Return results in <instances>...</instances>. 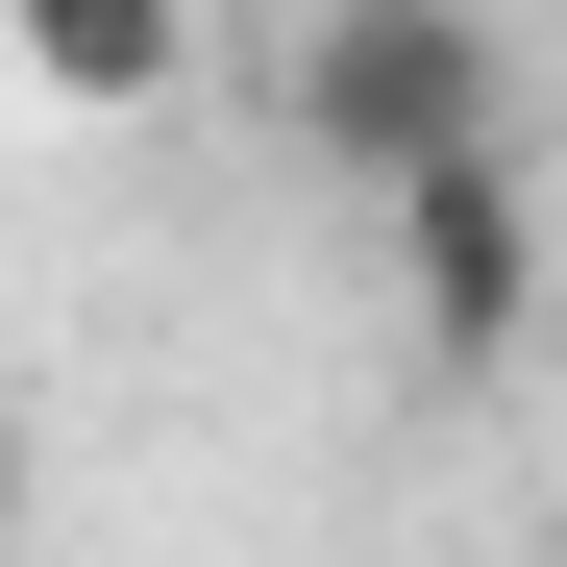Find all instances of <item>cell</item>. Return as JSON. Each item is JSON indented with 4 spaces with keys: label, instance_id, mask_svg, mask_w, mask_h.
I'll use <instances>...</instances> for the list:
<instances>
[{
    "label": "cell",
    "instance_id": "2",
    "mask_svg": "<svg viewBox=\"0 0 567 567\" xmlns=\"http://www.w3.org/2000/svg\"><path fill=\"white\" fill-rule=\"evenodd\" d=\"M370 247H395V297H420L444 370H518V346H543V173H518V148L395 173V198H370Z\"/></svg>",
    "mask_w": 567,
    "mask_h": 567
},
{
    "label": "cell",
    "instance_id": "3",
    "mask_svg": "<svg viewBox=\"0 0 567 567\" xmlns=\"http://www.w3.org/2000/svg\"><path fill=\"white\" fill-rule=\"evenodd\" d=\"M0 50H25V100H74V124H148L173 74H198V0H0Z\"/></svg>",
    "mask_w": 567,
    "mask_h": 567
},
{
    "label": "cell",
    "instance_id": "1",
    "mask_svg": "<svg viewBox=\"0 0 567 567\" xmlns=\"http://www.w3.org/2000/svg\"><path fill=\"white\" fill-rule=\"evenodd\" d=\"M297 148L346 173V198H395V173H444V148H518V50L468 25V0H321L297 25Z\"/></svg>",
    "mask_w": 567,
    "mask_h": 567
}]
</instances>
